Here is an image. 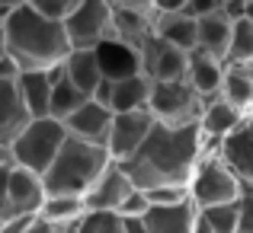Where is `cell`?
I'll use <instances>...</instances> for the list:
<instances>
[{
    "label": "cell",
    "instance_id": "cell-39",
    "mask_svg": "<svg viewBox=\"0 0 253 233\" xmlns=\"http://www.w3.org/2000/svg\"><path fill=\"white\" fill-rule=\"evenodd\" d=\"M10 169L13 166H3V169H0V221H6V217L13 214L10 211V198H6V179H10Z\"/></svg>",
    "mask_w": 253,
    "mask_h": 233
},
{
    "label": "cell",
    "instance_id": "cell-9",
    "mask_svg": "<svg viewBox=\"0 0 253 233\" xmlns=\"http://www.w3.org/2000/svg\"><path fill=\"white\" fill-rule=\"evenodd\" d=\"M154 115L151 112H125V115H116L112 118V131H109V150L112 163H125L128 157H135L141 150V144L151 137L154 131Z\"/></svg>",
    "mask_w": 253,
    "mask_h": 233
},
{
    "label": "cell",
    "instance_id": "cell-35",
    "mask_svg": "<svg viewBox=\"0 0 253 233\" xmlns=\"http://www.w3.org/2000/svg\"><path fill=\"white\" fill-rule=\"evenodd\" d=\"M36 221H39V214H10L3 221V230L0 233H29Z\"/></svg>",
    "mask_w": 253,
    "mask_h": 233
},
{
    "label": "cell",
    "instance_id": "cell-45",
    "mask_svg": "<svg viewBox=\"0 0 253 233\" xmlns=\"http://www.w3.org/2000/svg\"><path fill=\"white\" fill-rule=\"evenodd\" d=\"M247 23H253V0H247Z\"/></svg>",
    "mask_w": 253,
    "mask_h": 233
},
{
    "label": "cell",
    "instance_id": "cell-23",
    "mask_svg": "<svg viewBox=\"0 0 253 233\" xmlns=\"http://www.w3.org/2000/svg\"><path fill=\"white\" fill-rule=\"evenodd\" d=\"M231 35H234V23L224 19V13L218 10L215 16L199 23V51L218 58L228 64V51H231Z\"/></svg>",
    "mask_w": 253,
    "mask_h": 233
},
{
    "label": "cell",
    "instance_id": "cell-1",
    "mask_svg": "<svg viewBox=\"0 0 253 233\" xmlns=\"http://www.w3.org/2000/svg\"><path fill=\"white\" fill-rule=\"evenodd\" d=\"M202 144L205 137L199 125H186V128L154 125V131L141 144V150L119 166H122V172L131 179V185L138 192L167 189V185L189 189L192 176H196L199 163H202Z\"/></svg>",
    "mask_w": 253,
    "mask_h": 233
},
{
    "label": "cell",
    "instance_id": "cell-24",
    "mask_svg": "<svg viewBox=\"0 0 253 233\" xmlns=\"http://www.w3.org/2000/svg\"><path fill=\"white\" fill-rule=\"evenodd\" d=\"M151 90H154V80H148L144 74L116 83V90H112V115H125V112H148Z\"/></svg>",
    "mask_w": 253,
    "mask_h": 233
},
{
    "label": "cell",
    "instance_id": "cell-6",
    "mask_svg": "<svg viewBox=\"0 0 253 233\" xmlns=\"http://www.w3.org/2000/svg\"><path fill=\"white\" fill-rule=\"evenodd\" d=\"M244 195V182L221 163V157H205L189 182V198L199 211L237 204Z\"/></svg>",
    "mask_w": 253,
    "mask_h": 233
},
{
    "label": "cell",
    "instance_id": "cell-19",
    "mask_svg": "<svg viewBox=\"0 0 253 233\" xmlns=\"http://www.w3.org/2000/svg\"><path fill=\"white\" fill-rule=\"evenodd\" d=\"M199 217H202V211L196 208V201H186L176 208H151L141 227L144 233H192Z\"/></svg>",
    "mask_w": 253,
    "mask_h": 233
},
{
    "label": "cell",
    "instance_id": "cell-13",
    "mask_svg": "<svg viewBox=\"0 0 253 233\" xmlns=\"http://www.w3.org/2000/svg\"><path fill=\"white\" fill-rule=\"evenodd\" d=\"M6 198H10V211L13 214H39L42 204L48 201L42 176L23 169V166H13L10 169V179H6Z\"/></svg>",
    "mask_w": 253,
    "mask_h": 233
},
{
    "label": "cell",
    "instance_id": "cell-22",
    "mask_svg": "<svg viewBox=\"0 0 253 233\" xmlns=\"http://www.w3.org/2000/svg\"><path fill=\"white\" fill-rule=\"evenodd\" d=\"M154 32H157V38H164L167 45L186 51V55H192V51L199 48V23L189 19L183 10L179 13H161Z\"/></svg>",
    "mask_w": 253,
    "mask_h": 233
},
{
    "label": "cell",
    "instance_id": "cell-2",
    "mask_svg": "<svg viewBox=\"0 0 253 233\" xmlns=\"http://www.w3.org/2000/svg\"><path fill=\"white\" fill-rule=\"evenodd\" d=\"M3 38H6V51L19 61V67L26 74L29 70H58L74 51L64 26L39 16L29 0L13 3L10 19L3 26Z\"/></svg>",
    "mask_w": 253,
    "mask_h": 233
},
{
    "label": "cell",
    "instance_id": "cell-12",
    "mask_svg": "<svg viewBox=\"0 0 253 233\" xmlns=\"http://www.w3.org/2000/svg\"><path fill=\"white\" fill-rule=\"evenodd\" d=\"M135 192H138V189L131 185V179L122 172V166L112 163L109 169L103 172V179L93 185V192L84 198V201H86V211H106V214H119V211H122V204L128 201Z\"/></svg>",
    "mask_w": 253,
    "mask_h": 233
},
{
    "label": "cell",
    "instance_id": "cell-33",
    "mask_svg": "<svg viewBox=\"0 0 253 233\" xmlns=\"http://www.w3.org/2000/svg\"><path fill=\"white\" fill-rule=\"evenodd\" d=\"M148 211H151V201H148V195H144V192H135V195H131L128 201L122 204L119 217H125L128 224H141L144 217H148Z\"/></svg>",
    "mask_w": 253,
    "mask_h": 233
},
{
    "label": "cell",
    "instance_id": "cell-27",
    "mask_svg": "<svg viewBox=\"0 0 253 233\" xmlns=\"http://www.w3.org/2000/svg\"><path fill=\"white\" fill-rule=\"evenodd\" d=\"M86 102H90V96L77 90V86L71 83L64 74H58L55 90H51V112H48V118H55V122L64 125L71 115H77V112H81Z\"/></svg>",
    "mask_w": 253,
    "mask_h": 233
},
{
    "label": "cell",
    "instance_id": "cell-18",
    "mask_svg": "<svg viewBox=\"0 0 253 233\" xmlns=\"http://www.w3.org/2000/svg\"><path fill=\"white\" fill-rule=\"evenodd\" d=\"M29 122L32 115L26 112L23 99H19L16 83L0 80V147H13V141L29 128Z\"/></svg>",
    "mask_w": 253,
    "mask_h": 233
},
{
    "label": "cell",
    "instance_id": "cell-21",
    "mask_svg": "<svg viewBox=\"0 0 253 233\" xmlns=\"http://www.w3.org/2000/svg\"><path fill=\"white\" fill-rule=\"evenodd\" d=\"M221 99L253 118V64H224Z\"/></svg>",
    "mask_w": 253,
    "mask_h": 233
},
{
    "label": "cell",
    "instance_id": "cell-17",
    "mask_svg": "<svg viewBox=\"0 0 253 233\" xmlns=\"http://www.w3.org/2000/svg\"><path fill=\"white\" fill-rule=\"evenodd\" d=\"M186 83L209 102V99L221 96V83H224V61L205 55V51H192L189 55V67H186Z\"/></svg>",
    "mask_w": 253,
    "mask_h": 233
},
{
    "label": "cell",
    "instance_id": "cell-36",
    "mask_svg": "<svg viewBox=\"0 0 253 233\" xmlns=\"http://www.w3.org/2000/svg\"><path fill=\"white\" fill-rule=\"evenodd\" d=\"M23 74H26V70L19 67V61L10 55V51H6V55L0 58V80H3V83H16Z\"/></svg>",
    "mask_w": 253,
    "mask_h": 233
},
{
    "label": "cell",
    "instance_id": "cell-11",
    "mask_svg": "<svg viewBox=\"0 0 253 233\" xmlns=\"http://www.w3.org/2000/svg\"><path fill=\"white\" fill-rule=\"evenodd\" d=\"M99 61V70H103V80H112V83H122V80L141 77V51L131 48V45L119 42V38H106L99 48H93Z\"/></svg>",
    "mask_w": 253,
    "mask_h": 233
},
{
    "label": "cell",
    "instance_id": "cell-40",
    "mask_svg": "<svg viewBox=\"0 0 253 233\" xmlns=\"http://www.w3.org/2000/svg\"><path fill=\"white\" fill-rule=\"evenodd\" d=\"M29 233H64V230H58V227H51V224H45L42 217H39L36 224H32V230Z\"/></svg>",
    "mask_w": 253,
    "mask_h": 233
},
{
    "label": "cell",
    "instance_id": "cell-25",
    "mask_svg": "<svg viewBox=\"0 0 253 233\" xmlns=\"http://www.w3.org/2000/svg\"><path fill=\"white\" fill-rule=\"evenodd\" d=\"M61 74L86 96H93L96 86L103 83V70H99V61L93 51H71L68 61L61 64Z\"/></svg>",
    "mask_w": 253,
    "mask_h": 233
},
{
    "label": "cell",
    "instance_id": "cell-20",
    "mask_svg": "<svg viewBox=\"0 0 253 233\" xmlns=\"http://www.w3.org/2000/svg\"><path fill=\"white\" fill-rule=\"evenodd\" d=\"M244 122H247V115H244V112H237L234 105H228L221 96H218V99H209V102H205V112H202L199 128H202V137H205V141L221 144L224 137H231Z\"/></svg>",
    "mask_w": 253,
    "mask_h": 233
},
{
    "label": "cell",
    "instance_id": "cell-26",
    "mask_svg": "<svg viewBox=\"0 0 253 233\" xmlns=\"http://www.w3.org/2000/svg\"><path fill=\"white\" fill-rule=\"evenodd\" d=\"M39 217H42L45 224H51V227L68 233L86 217V201L84 198H48V201L42 204V211H39Z\"/></svg>",
    "mask_w": 253,
    "mask_h": 233
},
{
    "label": "cell",
    "instance_id": "cell-5",
    "mask_svg": "<svg viewBox=\"0 0 253 233\" xmlns=\"http://www.w3.org/2000/svg\"><path fill=\"white\" fill-rule=\"evenodd\" d=\"M148 112L154 115L157 125H164V128H186V125H199L202 122L205 99L199 96L186 80L154 83Z\"/></svg>",
    "mask_w": 253,
    "mask_h": 233
},
{
    "label": "cell",
    "instance_id": "cell-44",
    "mask_svg": "<svg viewBox=\"0 0 253 233\" xmlns=\"http://www.w3.org/2000/svg\"><path fill=\"white\" fill-rule=\"evenodd\" d=\"M6 55V38H3V32H0V58Z\"/></svg>",
    "mask_w": 253,
    "mask_h": 233
},
{
    "label": "cell",
    "instance_id": "cell-37",
    "mask_svg": "<svg viewBox=\"0 0 253 233\" xmlns=\"http://www.w3.org/2000/svg\"><path fill=\"white\" fill-rule=\"evenodd\" d=\"M221 13L228 23H241L247 19V0H221Z\"/></svg>",
    "mask_w": 253,
    "mask_h": 233
},
{
    "label": "cell",
    "instance_id": "cell-42",
    "mask_svg": "<svg viewBox=\"0 0 253 233\" xmlns=\"http://www.w3.org/2000/svg\"><path fill=\"white\" fill-rule=\"evenodd\" d=\"M192 233H215V230L209 227V221H205V217H199V224H196V230H192Z\"/></svg>",
    "mask_w": 253,
    "mask_h": 233
},
{
    "label": "cell",
    "instance_id": "cell-28",
    "mask_svg": "<svg viewBox=\"0 0 253 233\" xmlns=\"http://www.w3.org/2000/svg\"><path fill=\"white\" fill-rule=\"evenodd\" d=\"M68 233H128V221L106 211H86V217Z\"/></svg>",
    "mask_w": 253,
    "mask_h": 233
},
{
    "label": "cell",
    "instance_id": "cell-41",
    "mask_svg": "<svg viewBox=\"0 0 253 233\" xmlns=\"http://www.w3.org/2000/svg\"><path fill=\"white\" fill-rule=\"evenodd\" d=\"M10 10H13V3H0V32H3L6 19H10Z\"/></svg>",
    "mask_w": 253,
    "mask_h": 233
},
{
    "label": "cell",
    "instance_id": "cell-7",
    "mask_svg": "<svg viewBox=\"0 0 253 233\" xmlns=\"http://www.w3.org/2000/svg\"><path fill=\"white\" fill-rule=\"evenodd\" d=\"M68 42L74 51H93L106 42L116 38L112 32V0H81L74 16L64 23Z\"/></svg>",
    "mask_w": 253,
    "mask_h": 233
},
{
    "label": "cell",
    "instance_id": "cell-32",
    "mask_svg": "<svg viewBox=\"0 0 253 233\" xmlns=\"http://www.w3.org/2000/svg\"><path fill=\"white\" fill-rule=\"evenodd\" d=\"M151 201V208H176V204H186L192 201L189 198V189H183V185H167V189H151L144 192Z\"/></svg>",
    "mask_w": 253,
    "mask_h": 233
},
{
    "label": "cell",
    "instance_id": "cell-46",
    "mask_svg": "<svg viewBox=\"0 0 253 233\" xmlns=\"http://www.w3.org/2000/svg\"><path fill=\"white\" fill-rule=\"evenodd\" d=\"M0 230H3V221H0Z\"/></svg>",
    "mask_w": 253,
    "mask_h": 233
},
{
    "label": "cell",
    "instance_id": "cell-3",
    "mask_svg": "<svg viewBox=\"0 0 253 233\" xmlns=\"http://www.w3.org/2000/svg\"><path fill=\"white\" fill-rule=\"evenodd\" d=\"M109 166H112V157L106 147H93V144L68 137V144L61 147L51 169L42 176L45 195L48 198H86Z\"/></svg>",
    "mask_w": 253,
    "mask_h": 233
},
{
    "label": "cell",
    "instance_id": "cell-10",
    "mask_svg": "<svg viewBox=\"0 0 253 233\" xmlns=\"http://www.w3.org/2000/svg\"><path fill=\"white\" fill-rule=\"evenodd\" d=\"M141 67L144 77L154 83H173V80H186V67H189V55L179 48L167 45L157 38V32L141 45Z\"/></svg>",
    "mask_w": 253,
    "mask_h": 233
},
{
    "label": "cell",
    "instance_id": "cell-31",
    "mask_svg": "<svg viewBox=\"0 0 253 233\" xmlns=\"http://www.w3.org/2000/svg\"><path fill=\"white\" fill-rule=\"evenodd\" d=\"M32 6H36L39 16L51 19V23H68L71 16H74V10L81 6V0H29Z\"/></svg>",
    "mask_w": 253,
    "mask_h": 233
},
{
    "label": "cell",
    "instance_id": "cell-30",
    "mask_svg": "<svg viewBox=\"0 0 253 233\" xmlns=\"http://www.w3.org/2000/svg\"><path fill=\"white\" fill-rule=\"evenodd\" d=\"M209 227L215 233H241V204H224V208H209L202 211Z\"/></svg>",
    "mask_w": 253,
    "mask_h": 233
},
{
    "label": "cell",
    "instance_id": "cell-34",
    "mask_svg": "<svg viewBox=\"0 0 253 233\" xmlns=\"http://www.w3.org/2000/svg\"><path fill=\"white\" fill-rule=\"evenodd\" d=\"M237 204H241V233H253V185H244Z\"/></svg>",
    "mask_w": 253,
    "mask_h": 233
},
{
    "label": "cell",
    "instance_id": "cell-15",
    "mask_svg": "<svg viewBox=\"0 0 253 233\" xmlns=\"http://www.w3.org/2000/svg\"><path fill=\"white\" fill-rule=\"evenodd\" d=\"M58 74H61V67L58 70H29V74H23L16 80L19 99H23L26 112L32 115V122H36V118H48V112H51V90H55Z\"/></svg>",
    "mask_w": 253,
    "mask_h": 233
},
{
    "label": "cell",
    "instance_id": "cell-29",
    "mask_svg": "<svg viewBox=\"0 0 253 233\" xmlns=\"http://www.w3.org/2000/svg\"><path fill=\"white\" fill-rule=\"evenodd\" d=\"M228 64H253V23H247V19L234 23Z\"/></svg>",
    "mask_w": 253,
    "mask_h": 233
},
{
    "label": "cell",
    "instance_id": "cell-14",
    "mask_svg": "<svg viewBox=\"0 0 253 233\" xmlns=\"http://www.w3.org/2000/svg\"><path fill=\"white\" fill-rule=\"evenodd\" d=\"M112 118L116 115L109 109H103V105H96L90 99L77 115H71L64 122V128H68V137H74V141L93 144V147H106L109 144V131H112Z\"/></svg>",
    "mask_w": 253,
    "mask_h": 233
},
{
    "label": "cell",
    "instance_id": "cell-8",
    "mask_svg": "<svg viewBox=\"0 0 253 233\" xmlns=\"http://www.w3.org/2000/svg\"><path fill=\"white\" fill-rule=\"evenodd\" d=\"M157 3L154 0H112V32L119 42L141 51V45L157 29Z\"/></svg>",
    "mask_w": 253,
    "mask_h": 233
},
{
    "label": "cell",
    "instance_id": "cell-43",
    "mask_svg": "<svg viewBox=\"0 0 253 233\" xmlns=\"http://www.w3.org/2000/svg\"><path fill=\"white\" fill-rule=\"evenodd\" d=\"M128 233H144V227L141 224H128Z\"/></svg>",
    "mask_w": 253,
    "mask_h": 233
},
{
    "label": "cell",
    "instance_id": "cell-4",
    "mask_svg": "<svg viewBox=\"0 0 253 233\" xmlns=\"http://www.w3.org/2000/svg\"><path fill=\"white\" fill-rule=\"evenodd\" d=\"M64 144H68V128L61 122H55V118H36L13 141L10 154H13V163L16 166L36 172V176H45L51 169V163L58 160Z\"/></svg>",
    "mask_w": 253,
    "mask_h": 233
},
{
    "label": "cell",
    "instance_id": "cell-16",
    "mask_svg": "<svg viewBox=\"0 0 253 233\" xmlns=\"http://www.w3.org/2000/svg\"><path fill=\"white\" fill-rule=\"evenodd\" d=\"M221 163L244 185H253V118H247L234 134L221 141Z\"/></svg>",
    "mask_w": 253,
    "mask_h": 233
},
{
    "label": "cell",
    "instance_id": "cell-38",
    "mask_svg": "<svg viewBox=\"0 0 253 233\" xmlns=\"http://www.w3.org/2000/svg\"><path fill=\"white\" fill-rule=\"evenodd\" d=\"M112 90H116V83H112V80H103V83L96 86V93H93V102L96 105H103V109H109L112 112Z\"/></svg>",
    "mask_w": 253,
    "mask_h": 233
}]
</instances>
